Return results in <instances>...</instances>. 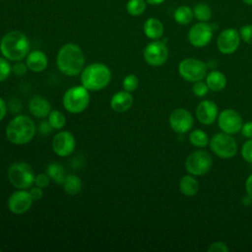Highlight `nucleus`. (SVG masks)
Wrapping results in <instances>:
<instances>
[{"instance_id": "29", "label": "nucleus", "mask_w": 252, "mask_h": 252, "mask_svg": "<svg viewBox=\"0 0 252 252\" xmlns=\"http://www.w3.org/2000/svg\"><path fill=\"white\" fill-rule=\"evenodd\" d=\"M147 8L146 0H129L126 4V10L131 16H140L142 15Z\"/></svg>"}, {"instance_id": "37", "label": "nucleus", "mask_w": 252, "mask_h": 252, "mask_svg": "<svg viewBox=\"0 0 252 252\" xmlns=\"http://www.w3.org/2000/svg\"><path fill=\"white\" fill-rule=\"evenodd\" d=\"M228 251H229L228 246L221 241H216L212 243L208 248V252H228Z\"/></svg>"}, {"instance_id": "27", "label": "nucleus", "mask_w": 252, "mask_h": 252, "mask_svg": "<svg viewBox=\"0 0 252 252\" xmlns=\"http://www.w3.org/2000/svg\"><path fill=\"white\" fill-rule=\"evenodd\" d=\"M194 18H196L199 22H209L213 16L212 9L206 3H197L193 8Z\"/></svg>"}, {"instance_id": "36", "label": "nucleus", "mask_w": 252, "mask_h": 252, "mask_svg": "<svg viewBox=\"0 0 252 252\" xmlns=\"http://www.w3.org/2000/svg\"><path fill=\"white\" fill-rule=\"evenodd\" d=\"M50 183V177L47 173H38L35 175L34 184L40 188H46Z\"/></svg>"}, {"instance_id": "19", "label": "nucleus", "mask_w": 252, "mask_h": 252, "mask_svg": "<svg viewBox=\"0 0 252 252\" xmlns=\"http://www.w3.org/2000/svg\"><path fill=\"white\" fill-rule=\"evenodd\" d=\"M26 64L29 70L39 73L46 69L48 64V59L46 54L41 50H33L27 55Z\"/></svg>"}, {"instance_id": "25", "label": "nucleus", "mask_w": 252, "mask_h": 252, "mask_svg": "<svg viewBox=\"0 0 252 252\" xmlns=\"http://www.w3.org/2000/svg\"><path fill=\"white\" fill-rule=\"evenodd\" d=\"M63 188L69 195H77L82 190V180L75 174H69L66 176L63 182Z\"/></svg>"}, {"instance_id": "16", "label": "nucleus", "mask_w": 252, "mask_h": 252, "mask_svg": "<svg viewBox=\"0 0 252 252\" xmlns=\"http://www.w3.org/2000/svg\"><path fill=\"white\" fill-rule=\"evenodd\" d=\"M76 148V140L70 131H61L57 133L52 140V149L59 157L70 156Z\"/></svg>"}, {"instance_id": "21", "label": "nucleus", "mask_w": 252, "mask_h": 252, "mask_svg": "<svg viewBox=\"0 0 252 252\" xmlns=\"http://www.w3.org/2000/svg\"><path fill=\"white\" fill-rule=\"evenodd\" d=\"M144 32L150 39H158L163 34V25L157 18H149L144 24Z\"/></svg>"}, {"instance_id": "32", "label": "nucleus", "mask_w": 252, "mask_h": 252, "mask_svg": "<svg viewBox=\"0 0 252 252\" xmlns=\"http://www.w3.org/2000/svg\"><path fill=\"white\" fill-rule=\"evenodd\" d=\"M12 73V67L8 60L4 57H0V82L9 78Z\"/></svg>"}, {"instance_id": "10", "label": "nucleus", "mask_w": 252, "mask_h": 252, "mask_svg": "<svg viewBox=\"0 0 252 252\" xmlns=\"http://www.w3.org/2000/svg\"><path fill=\"white\" fill-rule=\"evenodd\" d=\"M145 61L154 67L163 65L168 58V49L163 41L154 40L150 42L143 52Z\"/></svg>"}, {"instance_id": "7", "label": "nucleus", "mask_w": 252, "mask_h": 252, "mask_svg": "<svg viewBox=\"0 0 252 252\" xmlns=\"http://www.w3.org/2000/svg\"><path fill=\"white\" fill-rule=\"evenodd\" d=\"M209 144L215 155L224 159L233 158L237 152L236 141L230 134L224 132L215 134Z\"/></svg>"}, {"instance_id": "13", "label": "nucleus", "mask_w": 252, "mask_h": 252, "mask_svg": "<svg viewBox=\"0 0 252 252\" xmlns=\"http://www.w3.org/2000/svg\"><path fill=\"white\" fill-rule=\"evenodd\" d=\"M170 128L177 134L187 133L194 125L192 114L185 108L174 109L168 118Z\"/></svg>"}, {"instance_id": "45", "label": "nucleus", "mask_w": 252, "mask_h": 252, "mask_svg": "<svg viewBox=\"0 0 252 252\" xmlns=\"http://www.w3.org/2000/svg\"><path fill=\"white\" fill-rule=\"evenodd\" d=\"M147 3L151 4V5H159L161 3H163L165 0H146Z\"/></svg>"}, {"instance_id": "28", "label": "nucleus", "mask_w": 252, "mask_h": 252, "mask_svg": "<svg viewBox=\"0 0 252 252\" xmlns=\"http://www.w3.org/2000/svg\"><path fill=\"white\" fill-rule=\"evenodd\" d=\"M189 142L194 147L204 148L209 144L210 140L205 131H203L201 129H196L189 134Z\"/></svg>"}, {"instance_id": "33", "label": "nucleus", "mask_w": 252, "mask_h": 252, "mask_svg": "<svg viewBox=\"0 0 252 252\" xmlns=\"http://www.w3.org/2000/svg\"><path fill=\"white\" fill-rule=\"evenodd\" d=\"M209 87L207 86L206 83L202 82V81H198V82H195L193 87H192V92L193 94L196 95V96H199V97H203L205 96L208 92H209Z\"/></svg>"}, {"instance_id": "14", "label": "nucleus", "mask_w": 252, "mask_h": 252, "mask_svg": "<svg viewBox=\"0 0 252 252\" xmlns=\"http://www.w3.org/2000/svg\"><path fill=\"white\" fill-rule=\"evenodd\" d=\"M240 39L241 37L238 31L233 28H227L218 36V49L222 54H231L237 50L240 44Z\"/></svg>"}, {"instance_id": "48", "label": "nucleus", "mask_w": 252, "mask_h": 252, "mask_svg": "<svg viewBox=\"0 0 252 252\" xmlns=\"http://www.w3.org/2000/svg\"><path fill=\"white\" fill-rule=\"evenodd\" d=\"M0 251H1V248H0Z\"/></svg>"}, {"instance_id": "49", "label": "nucleus", "mask_w": 252, "mask_h": 252, "mask_svg": "<svg viewBox=\"0 0 252 252\" xmlns=\"http://www.w3.org/2000/svg\"><path fill=\"white\" fill-rule=\"evenodd\" d=\"M0 51H1V50H0Z\"/></svg>"}, {"instance_id": "9", "label": "nucleus", "mask_w": 252, "mask_h": 252, "mask_svg": "<svg viewBox=\"0 0 252 252\" xmlns=\"http://www.w3.org/2000/svg\"><path fill=\"white\" fill-rule=\"evenodd\" d=\"M213 165L212 156L203 150H198L191 153L185 160L186 170L196 176L206 174Z\"/></svg>"}, {"instance_id": "24", "label": "nucleus", "mask_w": 252, "mask_h": 252, "mask_svg": "<svg viewBox=\"0 0 252 252\" xmlns=\"http://www.w3.org/2000/svg\"><path fill=\"white\" fill-rule=\"evenodd\" d=\"M46 173L56 184H63L67 174L63 165L59 162H52L48 164L46 168Z\"/></svg>"}, {"instance_id": "5", "label": "nucleus", "mask_w": 252, "mask_h": 252, "mask_svg": "<svg viewBox=\"0 0 252 252\" xmlns=\"http://www.w3.org/2000/svg\"><path fill=\"white\" fill-rule=\"evenodd\" d=\"M89 90L82 86H74L68 89L63 95V106L64 108L74 114L83 112L90 103Z\"/></svg>"}, {"instance_id": "30", "label": "nucleus", "mask_w": 252, "mask_h": 252, "mask_svg": "<svg viewBox=\"0 0 252 252\" xmlns=\"http://www.w3.org/2000/svg\"><path fill=\"white\" fill-rule=\"evenodd\" d=\"M47 121L53 129H62L66 124L65 115L59 110H51L47 116Z\"/></svg>"}, {"instance_id": "22", "label": "nucleus", "mask_w": 252, "mask_h": 252, "mask_svg": "<svg viewBox=\"0 0 252 252\" xmlns=\"http://www.w3.org/2000/svg\"><path fill=\"white\" fill-rule=\"evenodd\" d=\"M206 84L213 92H220L226 86V77L220 71H211L206 76Z\"/></svg>"}, {"instance_id": "44", "label": "nucleus", "mask_w": 252, "mask_h": 252, "mask_svg": "<svg viewBox=\"0 0 252 252\" xmlns=\"http://www.w3.org/2000/svg\"><path fill=\"white\" fill-rule=\"evenodd\" d=\"M245 190L247 192V195L252 198V174H250L245 181Z\"/></svg>"}, {"instance_id": "43", "label": "nucleus", "mask_w": 252, "mask_h": 252, "mask_svg": "<svg viewBox=\"0 0 252 252\" xmlns=\"http://www.w3.org/2000/svg\"><path fill=\"white\" fill-rule=\"evenodd\" d=\"M7 110H8V107L6 102L2 97H0V121L3 120V118L6 116Z\"/></svg>"}, {"instance_id": "26", "label": "nucleus", "mask_w": 252, "mask_h": 252, "mask_svg": "<svg viewBox=\"0 0 252 252\" xmlns=\"http://www.w3.org/2000/svg\"><path fill=\"white\" fill-rule=\"evenodd\" d=\"M173 18L175 22L179 25H188L194 18L193 9H191L189 6L183 5L176 8V10L173 13Z\"/></svg>"}, {"instance_id": "38", "label": "nucleus", "mask_w": 252, "mask_h": 252, "mask_svg": "<svg viewBox=\"0 0 252 252\" xmlns=\"http://www.w3.org/2000/svg\"><path fill=\"white\" fill-rule=\"evenodd\" d=\"M28 66L26 63H23V62H20V61H17V63H15L13 66H12V72L16 75V76H24L27 71H28Z\"/></svg>"}, {"instance_id": "23", "label": "nucleus", "mask_w": 252, "mask_h": 252, "mask_svg": "<svg viewBox=\"0 0 252 252\" xmlns=\"http://www.w3.org/2000/svg\"><path fill=\"white\" fill-rule=\"evenodd\" d=\"M198 189L199 184L195 177L189 174H186L181 177L179 181V190L183 195L187 197H192L198 192Z\"/></svg>"}, {"instance_id": "47", "label": "nucleus", "mask_w": 252, "mask_h": 252, "mask_svg": "<svg viewBox=\"0 0 252 252\" xmlns=\"http://www.w3.org/2000/svg\"><path fill=\"white\" fill-rule=\"evenodd\" d=\"M245 4L249 5V6H252V0H242Z\"/></svg>"}, {"instance_id": "46", "label": "nucleus", "mask_w": 252, "mask_h": 252, "mask_svg": "<svg viewBox=\"0 0 252 252\" xmlns=\"http://www.w3.org/2000/svg\"><path fill=\"white\" fill-rule=\"evenodd\" d=\"M251 200H252V198H251L249 195H247L246 197H244V198L242 199V203H243L245 206H249L250 203H251Z\"/></svg>"}, {"instance_id": "2", "label": "nucleus", "mask_w": 252, "mask_h": 252, "mask_svg": "<svg viewBox=\"0 0 252 252\" xmlns=\"http://www.w3.org/2000/svg\"><path fill=\"white\" fill-rule=\"evenodd\" d=\"M30 42L26 34L20 31L7 32L0 41V50L4 57L11 61H21L29 54Z\"/></svg>"}, {"instance_id": "6", "label": "nucleus", "mask_w": 252, "mask_h": 252, "mask_svg": "<svg viewBox=\"0 0 252 252\" xmlns=\"http://www.w3.org/2000/svg\"><path fill=\"white\" fill-rule=\"evenodd\" d=\"M8 178L18 189H28L34 183V172L31 165L24 161L14 162L8 169Z\"/></svg>"}, {"instance_id": "12", "label": "nucleus", "mask_w": 252, "mask_h": 252, "mask_svg": "<svg viewBox=\"0 0 252 252\" xmlns=\"http://www.w3.org/2000/svg\"><path fill=\"white\" fill-rule=\"evenodd\" d=\"M218 124L220 129L226 134H236L241 130L243 121L240 114L231 108L223 109L218 116Z\"/></svg>"}, {"instance_id": "34", "label": "nucleus", "mask_w": 252, "mask_h": 252, "mask_svg": "<svg viewBox=\"0 0 252 252\" xmlns=\"http://www.w3.org/2000/svg\"><path fill=\"white\" fill-rule=\"evenodd\" d=\"M241 156L249 163H252V138L246 141L241 148Z\"/></svg>"}, {"instance_id": "11", "label": "nucleus", "mask_w": 252, "mask_h": 252, "mask_svg": "<svg viewBox=\"0 0 252 252\" xmlns=\"http://www.w3.org/2000/svg\"><path fill=\"white\" fill-rule=\"evenodd\" d=\"M213 28L207 22H199L193 25L188 32V40L194 47L208 45L213 37Z\"/></svg>"}, {"instance_id": "8", "label": "nucleus", "mask_w": 252, "mask_h": 252, "mask_svg": "<svg viewBox=\"0 0 252 252\" xmlns=\"http://www.w3.org/2000/svg\"><path fill=\"white\" fill-rule=\"evenodd\" d=\"M178 73L185 81L195 83L207 76V66L199 59L185 58L178 65Z\"/></svg>"}, {"instance_id": "39", "label": "nucleus", "mask_w": 252, "mask_h": 252, "mask_svg": "<svg viewBox=\"0 0 252 252\" xmlns=\"http://www.w3.org/2000/svg\"><path fill=\"white\" fill-rule=\"evenodd\" d=\"M32 198L33 201H38L43 197V191L42 188L38 187V186H34V187H31V189L29 190Z\"/></svg>"}, {"instance_id": "1", "label": "nucleus", "mask_w": 252, "mask_h": 252, "mask_svg": "<svg viewBox=\"0 0 252 252\" xmlns=\"http://www.w3.org/2000/svg\"><path fill=\"white\" fill-rule=\"evenodd\" d=\"M56 65L59 71L69 77L80 74L85 65V56L81 47L76 43H66L58 51Z\"/></svg>"}, {"instance_id": "3", "label": "nucleus", "mask_w": 252, "mask_h": 252, "mask_svg": "<svg viewBox=\"0 0 252 252\" xmlns=\"http://www.w3.org/2000/svg\"><path fill=\"white\" fill-rule=\"evenodd\" d=\"M33 120L25 114L15 116L6 126V137L15 145H25L32 140L35 135Z\"/></svg>"}, {"instance_id": "31", "label": "nucleus", "mask_w": 252, "mask_h": 252, "mask_svg": "<svg viewBox=\"0 0 252 252\" xmlns=\"http://www.w3.org/2000/svg\"><path fill=\"white\" fill-rule=\"evenodd\" d=\"M122 86H123V90L127 91L129 93H132L134 91H136L139 87V79L136 75L134 74H129L127 75L122 82Z\"/></svg>"}, {"instance_id": "4", "label": "nucleus", "mask_w": 252, "mask_h": 252, "mask_svg": "<svg viewBox=\"0 0 252 252\" xmlns=\"http://www.w3.org/2000/svg\"><path fill=\"white\" fill-rule=\"evenodd\" d=\"M111 80V71L103 63L94 62L82 71L81 83L89 91L97 92L103 90Z\"/></svg>"}, {"instance_id": "20", "label": "nucleus", "mask_w": 252, "mask_h": 252, "mask_svg": "<svg viewBox=\"0 0 252 252\" xmlns=\"http://www.w3.org/2000/svg\"><path fill=\"white\" fill-rule=\"evenodd\" d=\"M29 108L30 112L37 118H45L51 111L49 101L40 95H34L32 97Z\"/></svg>"}, {"instance_id": "18", "label": "nucleus", "mask_w": 252, "mask_h": 252, "mask_svg": "<svg viewBox=\"0 0 252 252\" xmlns=\"http://www.w3.org/2000/svg\"><path fill=\"white\" fill-rule=\"evenodd\" d=\"M134 98L131 93L127 91H119L115 93L110 98V107L115 112H125L131 108Z\"/></svg>"}, {"instance_id": "35", "label": "nucleus", "mask_w": 252, "mask_h": 252, "mask_svg": "<svg viewBox=\"0 0 252 252\" xmlns=\"http://www.w3.org/2000/svg\"><path fill=\"white\" fill-rule=\"evenodd\" d=\"M239 34L242 40L248 44H252V25H245L241 27Z\"/></svg>"}, {"instance_id": "15", "label": "nucleus", "mask_w": 252, "mask_h": 252, "mask_svg": "<svg viewBox=\"0 0 252 252\" xmlns=\"http://www.w3.org/2000/svg\"><path fill=\"white\" fill-rule=\"evenodd\" d=\"M32 202L33 200L29 191L19 189L12 193L9 197L8 208L10 212L15 215H23L31 209Z\"/></svg>"}, {"instance_id": "41", "label": "nucleus", "mask_w": 252, "mask_h": 252, "mask_svg": "<svg viewBox=\"0 0 252 252\" xmlns=\"http://www.w3.org/2000/svg\"><path fill=\"white\" fill-rule=\"evenodd\" d=\"M241 133L246 138H252V121H247L244 124H242L241 127Z\"/></svg>"}, {"instance_id": "40", "label": "nucleus", "mask_w": 252, "mask_h": 252, "mask_svg": "<svg viewBox=\"0 0 252 252\" xmlns=\"http://www.w3.org/2000/svg\"><path fill=\"white\" fill-rule=\"evenodd\" d=\"M52 127L51 125L49 124L48 121H41L38 125V131L41 135H44V136H47L50 134V132L52 131Z\"/></svg>"}, {"instance_id": "42", "label": "nucleus", "mask_w": 252, "mask_h": 252, "mask_svg": "<svg viewBox=\"0 0 252 252\" xmlns=\"http://www.w3.org/2000/svg\"><path fill=\"white\" fill-rule=\"evenodd\" d=\"M9 107H10V110L11 112H18L21 108H22V105H21V101H19L18 99L14 98L10 101V104H9Z\"/></svg>"}, {"instance_id": "17", "label": "nucleus", "mask_w": 252, "mask_h": 252, "mask_svg": "<svg viewBox=\"0 0 252 252\" xmlns=\"http://www.w3.org/2000/svg\"><path fill=\"white\" fill-rule=\"evenodd\" d=\"M197 119L205 125H211L218 118V106L210 99L202 100L196 107Z\"/></svg>"}]
</instances>
